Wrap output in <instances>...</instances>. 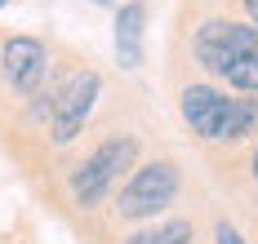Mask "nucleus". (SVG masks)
<instances>
[{
  "instance_id": "ddd939ff",
  "label": "nucleus",
  "mask_w": 258,
  "mask_h": 244,
  "mask_svg": "<svg viewBox=\"0 0 258 244\" xmlns=\"http://www.w3.org/2000/svg\"><path fill=\"white\" fill-rule=\"evenodd\" d=\"M249 164H254V182H258V147H254V160H249Z\"/></svg>"
},
{
  "instance_id": "9b49d317",
  "label": "nucleus",
  "mask_w": 258,
  "mask_h": 244,
  "mask_svg": "<svg viewBox=\"0 0 258 244\" xmlns=\"http://www.w3.org/2000/svg\"><path fill=\"white\" fill-rule=\"evenodd\" d=\"M214 240H218V244H245V240H240V231H236V226H227V222H218Z\"/></svg>"
},
{
  "instance_id": "f257e3e1",
  "label": "nucleus",
  "mask_w": 258,
  "mask_h": 244,
  "mask_svg": "<svg viewBox=\"0 0 258 244\" xmlns=\"http://www.w3.org/2000/svg\"><path fill=\"white\" fill-rule=\"evenodd\" d=\"M134 160H138V142H134V138H107L103 147H94V151L76 164V173H72V195H76V204L94 209L107 191L120 182V173L134 169Z\"/></svg>"
},
{
  "instance_id": "6e6552de",
  "label": "nucleus",
  "mask_w": 258,
  "mask_h": 244,
  "mask_svg": "<svg viewBox=\"0 0 258 244\" xmlns=\"http://www.w3.org/2000/svg\"><path fill=\"white\" fill-rule=\"evenodd\" d=\"M191 240H196L191 222H182V217H169V222H156V226H147V231L129 235L125 244H191Z\"/></svg>"
},
{
  "instance_id": "1a4fd4ad",
  "label": "nucleus",
  "mask_w": 258,
  "mask_h": 244,
  "mask_svg": "<svg viewBox=\"0 0 258 244\" xmlns=\"http://www.w3.org/2000/svg\"><path fill=\"white\" fill-rule=\"evenodd\" d=\"M223 80L236 84V89H245V93H258V31H254V40L245 45V54L232 62V71Z\"/></svg>"
},
{
  "instance_id": "f03ea898",
  "label": "nucleus",
  "mask_w": 258,
  "mask_h": 244,
  "mask_svg": "<svg viewBox=\"0 0 258 244\" xmlns=\"http://www.w3.org/2000/svg\"><path fill=\"white\" fill-rule=\"evenodd\" d=\"M174 195H178V169L169 160H152L143 169H134L129 187L116 200V213L120 217H156Z\"/></svg>"
},
{
  "instance_id": "7ed1b4c3",
  "label": "nucleus",
  "mask_w": 258,
  "mask_h": 244,
  "mask_svg": "<svg viewBox=\"0 0 258 244\" xmlns=\"http://www.w3.org/2000/svg\"><path fill=\"white\" fill-rule=\"evenodd\" d=\"M232 107H236V98H227L223 89H209V84H191L178 98V111L187 120V129L196 138H205V142H227Z\"/></svg>"
},
{
  "instance_id": "f8f14e48",
  "label": "nucleus",
  "mask_w": 258,
  "mask_h": 244,
  "mask_svg": "<svg viewBox=\"0 0 258 244\" xmlns=\"http://www.w3.org/2000/svg\"><path fill=\"white\" fill-rule=\"evenodd\" d=\"M245 9H249V18L258 23V0H245Z\"/></svg>"
},
{
  "instance_id": "0eeeda50",
  "label": "nucleus",
  "mask_w": 258,
  "mask_h": 244,
  "mask_svg": "<svg viewBox=\"0 0 258 244\" xmlns=\"http://www.w3.org/2000/svg\"><path fill=\"white\" fill-rule=\"evenodd\" d=\"M143 27H147V0L116 5V58L125 71L143 67Z\"/></svg>"
},
{
  "instance_id": "39448f33",
  "label": "nucleus",
  "mask_w": 258,
  "mask_h": 244,
  "mask_svg": "<svg viewBox=\"0 0 258 244\" xmlns=\"http://www.w3.org/2000/svg\"><path fill=\"white\" fill-rule=\"evenodd\" d=\"M258 27H245V23H232V18H214L196 31V58L205 62L214 76H227L232 62L245 54V45L254 40Z\"/></svg>"
},
{
  "instance_id": "2eb2a0df",
  "label": "nucleus",
  "mask_w": 258,
  "mask_h": 244,
  "mask_svg": "<svg viewBox=\"0 0 258 244\" xmlns=\"http://www.w3.org/2000/svg\"><path fill=\"white\" fill-rule=\"evenodd\" d=\"M98 5H111V0H98Z\"/></svg>"
},
{
  "instance_id": "4468645a",
  "label": "nucleus",
  "mask_w": 258,
  "mask_h": 244,
  "mask_svg": "<svg viewBox=\"0 0 258 244\" xmlns=\"http://www.w3.org/2000/svg\"><path fill=\"white\" fill-rule=\"evenodd\" d=\"M5 5H9V0H0V9H5Z\"/></svg>"
},
{
  "instance_id": "9d476101",
  "label": "nucleus",
  "mask_w": 258,
  "mask_h": 244,
  "mask_svg": "<svg viewBox=\"0 0 258 244\" xmlns=\"http://www.w3.org/2000/svg\"><path fill=\"white\" fill-rule=\"evenodd\" d=\"M254 129H258V102H254V98H236L232 125H227V142H236V138H245V134H254Z\"/></svg>"
},
{
  "instance_id": "423d86ee",
  "label": "nucleus",
  "mask_w": 258,
  "mask_h": 244,
  "mask_svg": "<svg viewBox=\"0 0 258 244\" xmlns=\"http://www.w3.org/2000/svg\"><path fill=\"white\" fill-rule=\"evenodd\" d=\"M45 62H49L45 58V45L31 40V36H14L0 49V71H5V80H9V89L18 98H31L45 84Z\"/></svg>"
},
{
  "instance_id": "20e7f679",
  "label": "nucleus",
  "mask_w": 258,
  "mask_h": 244,
  "mask_svg": "<svg viewBox=\"0 0 258 244\" xmlns=\"http://www.w3.org/2000/svg\"><path fill=\"white\" fill-rule=\"evenodd\" d=\"M98 71H76L72 80L62 84L58 93H53V142H72V138L85 129V120H89V111L98 102Z\"/></svg>"
}]
</instances>
